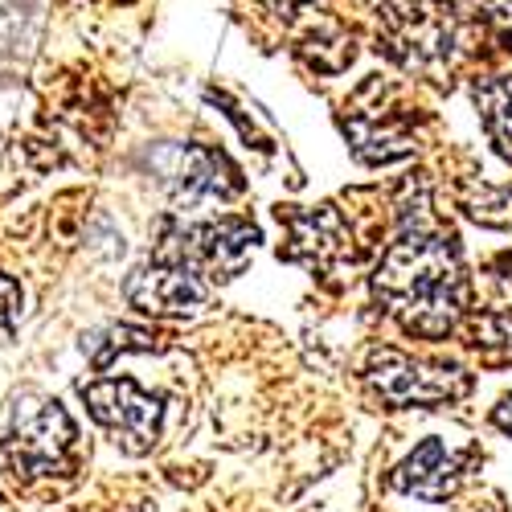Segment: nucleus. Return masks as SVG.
Wrapping results in <instances>:
<instances>
[{"mask_svg": "<svg viewBox=\"0 0 512 512\" xmlns=\"http://www.w3.org/2000/svg\"><path fill=\"white\" fill-rule=\"evenodd\" d=\"M365 381L390 406H435L463 398L472 377L455 365H426L398 349H373L365 365Z\"/></svg>", "mask_w": 512, "mask_h": 512, "instance_id": "3", "label": "nucleus"}, {"mask_svg": "<svg viewBox=\"0 0 512 512\" xmlns=\"http://www.w3.org/2000/svg\"><path fill=\"white\" fill-rule=\"evenodd\" d=\"M386 46L406 70L447 66L459 50V17L443 0H394L381 13Z\"/></svg>", "mask_w": 512, "mask_h": 512, "instance_id": "2", "label": "nucleus"}, {"mask_svg": "<svg viewBox=\"0 0 512 512\" xmlns=\"http://www.w3.org/2000/svg\"><path fill=\"white\" fill-rule=\"evenodd\" d=\"M21 0H0V58L17 50V37H21Z\"/></svg>", "mask_w": 512, "mask_h": 512, "instance_id": "15", "label": "nucleus"}, {"mask_svg": "<svg viewBox=\"0 0 512 512\" xmlns=\"http://www.w3.org/2000/svg\"><path fill=\"white\" fill-rule=\"evenodd\" d=\"M259 230L242 218H222V222H201V226H173L156 246L160 254L193 263L205 279H234L250 263Z\"/></svg>", "mask_w": 512, "mask_h": 512, "instance_id": "6", "label": "nucleus"}, {"mask_svg": "<svg viewBox=\"0 0 512 512\" xmlns=\"http://www.w3.org/2000/svg\"><path fill=\"white\" fill-rule=\"evenodd\" d=\"M373 295L402 328L418 336H447L463 312V267L447 230L431 222L426 205H406L398 238L373 275Z\"/></svg>", "mask_w": 512, "mask_h": 512, "instance_id": "1", "label": "nucleus"}, {"mask_svg": "<svg viewBox=\"0 0 512 512\" xmlns=\"http://www.w3.org/2000/svg\"><path fill=\"white\" fill-rule=\"evenodd\" d=\"M87 345H91L95 365H99V369H107V365H111V357H119V353L152 349V345H156V336H152V332H144V328H107V332L91 336Z\"/></svg>", "mask_w": 512, "mask_h": 512, "instance_id": "13", "label": "nucleus"}, {"mask_svg": "<svg viewBox=\"0 0 512 512\" xmlns=\"http://www.w3.org/2000/svg\"><path fill=\"white\" fill-rule=\"evenodd\" d=\"M459 480V459L447 451L443 439H426L422 447H414L394 472V488L406 496H422V500H443Z\"/></svg>", "mask_w": 512, "mask_h": 512, "instance_id": "9", "label": "nucleus"}, {"mask_svg": "<svg viewBox=\"0 0 512 512\" xmlns=\"http://www.w3.org/2000/svg\"><path fill=\"white\" fill-rule=\"evenodd\" d=\"M123 295H127V304L140 308V312L181 316V312H193V308H201L209 300V279L193 263L156 250L152 263L136 267L132 279L123 283Z\"/></svg>", "mask_w": 512, "mask_h": 512, "instance_id": "8", "label": "nucleus"}, {"mask_svg": "<svg viewBox=\"0 0 512 512\" xmlns=\"http://www.w3.org/2000/svg\"><path fill=\"white\" fill-rule=\"evenodd\" d=\"M82 402L91 406L95 422H103L111 435H119L123 451L144 455L160 439V418L164 402L156 394H144L132 377H99V381H82L78 386Z\"/></svg>", "mask_w": 512, "mask_h": 512, "instance_id": "4", "label": "nucleus"}, {"mask_svg": "<svg viewBox=\"0 0 512 512\" xmlns=\"http://www.w3.org/2000/svg\"><path fill=\"white\" fill-rule=\"evenodd\" d=\"M152 168L160 173L164 193L177 205L226 201L238 193V173L230 168V160L201 144H168L152 156Z\"/></svg>", "mask_w": 512, "mask_h": 512, "instance_id": "7", "label": "nucleus"}, {"mask_svg": "<svg viewBox=\"0 0 512 512\" xmlns=\"http://www.w3.org/2000/svg\"><path fill=\"white\" fill-rule=\"evenodd\" d=\"M263 5L271 13H279V17H291V13H300L304 5H316V0H263Z\"/></svg>", "mask_w": 512, "mask_h": 512, "instance_id": "16", "label": "nucleus"}, {"mask_svg": "<svg viewBox=\"0 0 512 512\" xmlns=\"http://www.w3.org/2000/svg\"><path fill=\"white\" fill-rule=\"evenodd\" d=\"M472 103L484 119V132L504 160H512V74H496L472 87Z\"/></svg>", "mask_w": 512, "mask_h": 512, "instance_id": "10", "label": "nucleus"}, {"mask_svg": "<svg viewBox=\"0 0 512 512\" xmlns=\"http://www.w3.org/2000/svg\"><path fill=\"white\" fill-rule=\"evenodd\" d=\"M492 422L500 426L504 435H512V394H508V398H500V406L492 410Z\"/></svg>", "mask_w": 512, "mask_h": 512, "instance_id": "17", "label": "nucleus"}, {"mask_svg": "<svg viewBox=\"0 0 512 512\" xmlns=\"http://www.w3.org/2000/svg\"><path fill=\"white\" fill-rule=\"evenodd\" d=\"M345 136H349L357 160H365V164H390V160H402V156L414 152V140L402 132V127L377 123V119H365V115L345 119Z\"/></svg>", "mask_w": 512, "mask_h": 512, "instance_id": "11", "label": "nucleus"}, {"mask_svg": "<svg viewBox=\"0 0 512 512\" xmlns=\"http://www.w3.org/2000/svg\"><path fill=\"white\" fill-rule=\"evenodd\" d=\"M463 209L480 226H512V185H463Z\"/></svg>", "mask_w": 512, "mask_h": 512, "instance_id": "12", "label": "nucleus"}, {"mask_svg": "<svg viewBox=\"0 0 512 512\" xmlns=\"http://www.w3.org/2000/svg\"><path fill=\"white\" fill-rule=\"evenodd\" d=\"M21 304H25V295L21 287L9 279V275H0V345L17 332V320H21Z\"/></svg>", "mask_w": 512, "mask_h": 512, "instance_id": "14", "label": "nucleus"}, {"mask_svg": "<svg viewBox=\"0 0 512 512\" xmlns=\"http://www.w3.org/2000/svg\"><path fill=\"white\" fill-rule=\"evenodd\" d=\"M74 443V422L62 410V402L41 398V394H21L13 406V426L5 439V455L13 459L17 472L46 476L62 463V455Z\"/></svg>", "mask_w": 512, "mask_h": 512, "instance_id": "5", "label": "nucleus"}]
</instances>
